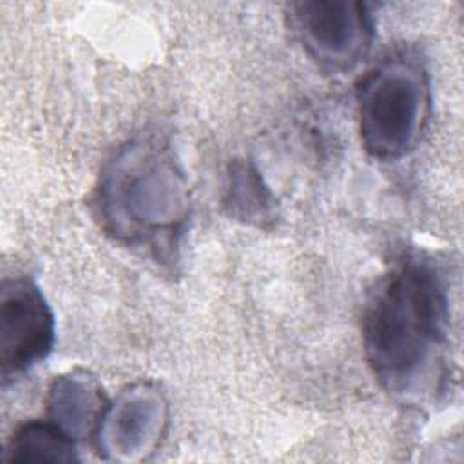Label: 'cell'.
<instances>
[{
    "instance_id": "obj_1",
    "label": "cell",
    "mask_w": 464,
    "mask_h": 464,
    "mask_svg": "<svg viewBox=\"0 0 464 464\" xmlns=\"http://www.w3.org/2000/svg\"><path fill=\"white\" fill-rule=\"evenodd\" d=\"M448 295L437 268L408 256L372 290L362 312V344L377 379L401 395L426 384L448 334Z\"/></svg>"
},
{
    "instance_id": "obj_2",
    "label": "cell",
    "mask_w": 464,
    "mask_h": 464,
    "mask_svg": "<svg viewBox=\"0 0 464 464\" xmlns=\"http://www.w3.org/2000/svg\"><path fill=\"white\" fill-rule=\"evenodd\" d=\"M96 205L116 239L149 245L170 239L188 216V185L167 149L130 141L105 165Z\"/></svg>"
},
{
    "instance_id": "obj_3",
    "label": "cell",
    "mask_w": 464,
    "mask_h": 464,
    "mask_svg": "<svg viewBox=\"0 0 464 464\" xmlns=\"http://www.w3.org/2000/svg\"><path fill=\"white\" fill-rule=\"evenodd\" d=\"M355 98L361 141L372 158L393 161L417 147L431 109L430 78L419 60L384 58L361 78Z\"/></svg>"
},
{
    "instance_id": "obj_4",
    "label": "cell",
    "mask_w": 464,
    "mask_h": 464,
    "mask_svg": "<svg viewBox=\"0 0 464 464\" xmlns=\"http://www.w3.org/2000/svg\"><path fill=\"white\" fill-rule=\"evenodd\" d=\"M290 27L306 54L328 72L353 69L370 51L373 22L353 0H304L290 4Z\"/></svg>"
},
{
    "instance_id": "obj_5",
    "label": "cell",
    "mask_w": 464,
    "mask_h": 464,
    "mask_svg": "<svg viewBox=\"0 0 464 464\" xmlns=\"http://www.w3.org/2000/svg\"><path fill=\"white\" fill-rule=\"evenodd\" d=\"M56 323L42 290L27 277L0 286V375L4 386L25 375L53 350Z\"/></svg>"
},
{
    "instance_id": "obj_6",
    "label": "cell",
    "mask_w": 464,
    "mask_h": 464,
    "mask_svg": "<svg viewBox=\"0 0 464 464\" xmlns=\"http://www.w3.org/2000/svg\"><path fill=\"white\" fill-rule=\"evenodd\" d=\"M169 426V404L158 386L138 382L109 402L94 442L111 462L147 460L161 444Z\"/></svg>"
},
{
    "instance_id": "obj_7",
    "label": "cell",
    "mask_w": 464,
    "mask_h": 464,
    "mask_svg": "<svg viewBox=\"0 0 464 464\" xmlns=\"http://www.w3.org/2000/svg\"><path fill=\"white\" fill-rule=\"evenodd\" d=\"M109 401L98 379L85 370L58 375L47 395V419L76 442L96 433Z\"/></svg>"
},
{
    "instance_id": "obj_8",
    "label": "cell",
    "mask_w": 464,
    "mask_h": 464,
    "mask_svg": "<svg viewBox=\"0 0 464 464\" xmlns=\"http://www.w3.org/2000/svg\"><path fill=\"white\" fill-rule=\"evenodd\" d=\"M5 460L25 462H76V440L54 422L29 420L14 430L5 448Z\"/></svg>"
},
{
    "instance_id": "obj_9",
    "label": "cell",
    "mask_w": 464,
    "mask_h": 464,
    "mask_svg": "<svg viewBox=\"0 0 464 464\" xmlns=\"http://www.w3.org/2000/svg\"><path fill=\"white\" fill-rule=\"evenodd\" d=\"M223 203L230 216L245 223L263 227L274 218V198L261 174L246 161L230 165Z\"/></svg>"
}]
</instances>
